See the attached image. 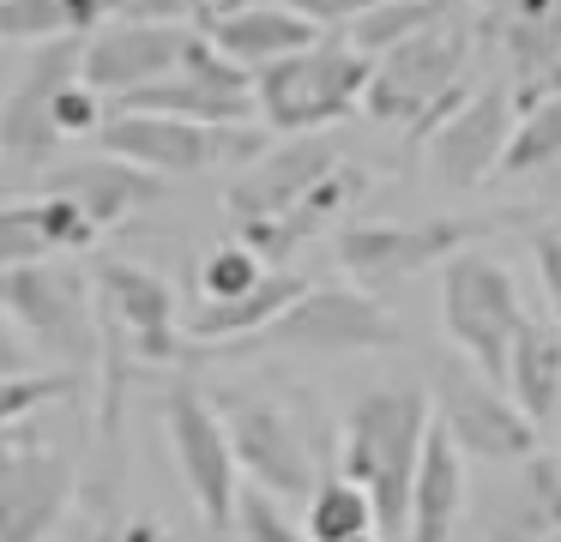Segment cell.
I'll use <instances>...</instances> for the list:
<instances>
[{"label":"cell","instance_id":"obj_29","mask_svg":"<svg viewBox=\"0 0 561 542\" xmlns=\"http://www.w3.org/2000/svg\"><path fill=\"white\" fill-rule=\"evenodd\" d=\"M266 277H272V265L260 260L254 247L224 241V247L206 253V265H199V301H236V296H248V289H260Z\"/></svg>","mask_w":561,"mask_h":542},{"label":"cell","instance_id":"obj_21","mask_svg":"<svg viewBox=\"0 0 561 542\" xmlns=\"http://www.w3.org/2000/svg\"><path fill=\"white\" fill-rule=\"evenodd\" d=\"M302 296H308V284L296 272H272L260 289H248V296H236V301H199V308H187L182 332H187V344H242L248 349L254 337H266Z\"/></svg>","mask_w":561,"mask_h":542},{"label":"cell","instance_id":"obj_35","mask_svg":"<svg viewBox=\"0 0 561 542\" xmlns=\"http://www.w3.org/2000/svg\"><path fill=\"white\" fill-rule=\"evenodd\" d=\"M0 373H37L31 368V344L19 337V325L0 313Z\"/></svg>","mask_w":561,"mask_h":542},{"label":"cell","instance_id":"obj_39","mask_svg":"<svg viewBox=\"0 0 561 542\" xmlns=\"http://www.w3.org/2000/svg\"><path fill=\"white\" fill-rule=\"evenodd\" d=\"M556 91H561V60H556Z\"/></svg>","mask_w":561,"mask_h":542},{"label":"cell","instance_id":"obj_7","mask_svg":"<svg viewBox=\"0 0 561 542\" xmlns=\"http://www.w3.org/2000/svg\"><path fill=\"white\" fill-rule=\"evenodd\" d=\"M218 416L230 428L236 464H242V476L260 494H272V500H314V488L327 476L314 470V446H308L296 410H284L278 397H260V392H224Z\"/></svg>","mask_w":561,"mask_h":542},{"label":"cell","instance_id":"obj_13","mask_svg":"<svg viewBox=\"0 0 561 542\" xmlns=\"http://www.w3.org/2000/svg\"><path fill=\"white\" fill-rule=\"evenodd\" d=\"M85 79V43H49L31 48L13 91L0 96V157L7 163H49L61 151L55 103Z\"/></svg>","mask_w":561,"mask_h":542},{"label":"cell","instance_id":"obj_38","mask_svg":"<svg viewBox=\"0 0 561 542\" xmlns=\"http://www.w3.org/2000/svg\"><path fill=\"white\" fill-rule=\"evenodd\" d=\"M356 542H387V537H380V530H375V537H356Z\"/></svg>","mask_w":561,"mask_h":542},{"label":"cell","instance_id":"obj_15","mask_svg":"<svg viewBox=\"0 0 561 542\" xmlns=\"http://www.w3.org/2000/svg\"><path fill=\"white\" fill-rule=\"evenodd\" d=\"M339 169H344V151L327 139V132H314V139H284V145H272L260 163H248L242 175L230 181L224 205H230L236 229L284 223V217L302 211V205L314 199Z\"/></svg>","mask_w":561,"mask_h":542},{"label":"cell","instance_id":"obj_40","mask_svg":"<svg viewBox=\"0 0 561 542\" xmlns=\"http://www.w3.org/2000/svg\"><path fill=\"white\" fill-rule=\"evenodd\" d=\"M543 542H561V530H556V537H543Z\"/></svg>","mask_w":561,"mask_h":542},{"label":"cell","instance_id":"obj_30","mask_svg":"<svg viewBox=\"0 0 561 542\" xmlns=\"http://www.w3.org/2000/svg\"><path fill=\"white\" fill-rule=\"evenodd\" d=\"M55 397H73V373H0V434L25 428Z\"/></svg>","mask_w":561,"mask_h":542},{"label":"cell","instance_id":"obj_16","mask_svg":"<svg viewBox=\"0 0 561 542\" xmlns=\"http://www.w3.org/2000/svg\"><path fill=\"white\" fill-rule=\"evenodd\" d=\"M513 91L507 84H477L465 96L459 115H447L435 132H428V163H435V181L453 193L483 187L489 175H501V157L513 145Z\"/></svg>","mask_w":561,"mask_h":542},{"label":"cell","instance_id":"obj_36","mask_svg":"<svg viewBox=\"0 0 561 542\" xmlns=\"http://www.w3.org/2000/svg\"><path fill=\"white\" fill-rule=\"evenodd\" d=\"M67 542H127V530H115V518L91 512V518H79V524L67 530Z\"/></svg>","mask_w":561,"mask_h":542},{"label":"cell","instance_id":"obj_10","mask_svg":"<svg viewBox=\"0 0 561 542\" xmlns=\"http://www.w3.org/2000/svg\"><path fill=\"white\" fill-rule=\"evenodd\" d=\"M103 151L122 163L146 169V175H199L211 163H260V132L254 127H194L175 115H122L103 127Z\"/></svg>","mask_w":561,"mask_h":542},{"label":"cell","instance_id":"obj_19","mask_svg":"<svg viewBox=\"0 0 561 542\" xmlns=\"http://www.w3.org/2000/svg\"><path fill=\"white\" fill-rule=\"evenodd\" d=\"M98 241V223L79 211L73 199H0V272H19V265H43L55 253H85Z\"/></svg>","mask_w":561,"mask_h":542},{"label":"cell","instance_id":"obj_1","mask_svg":"<svg viewBox=\"0 0 561 542\" xmlns=\"http://www.w3.org/2000/svg\"><path fill=\"white\" fill-rule=\"evenodd\" d=\"M435 434V397L423 385H375L351 404L339 434V476L375 500L380 537L411 530V488Z\"/></svg>","mask_w":561,"mask_h":542},{"label":"cell","instance_id":"obj_9","mask_svg":"<svg viewBox=\"0 0 561 542\" xmlns=\"http://www.w3.org/2000/svg\"><path fill=\"white\" fill-rule=\"evenodd\" d=\"M163 434H170V452H175V470L187 482V500L194 512L206 518L211 530L236 524V506H242V464H236V446H230V428H224L218 404L199 397L194 385H170L163 392Z\"/></svg>","mask_w":561,"mask_h":542},{"label":"cell","instance_id":"obj_2","mask_svg":"<svg viewBox=\"0 0 561 542\" xmlns=\"http://www.w3.org/2000/svg\"><path fill=\"white\" fill-rule=\"evenodd\" d=\"M465 60H471V31L459 19H440L435 31L411 36V43L375 60V84H368L363 108L380 127L435 132L471 96L465 91Z\"/></svg>","mask_w":561,"mask_h":542},{"label":"cell","instance_id":"obj_4","mask_svg":"<svg viewBox=\"0 0 561 542\" xmlns=\"http://www.w3.org/2000/svg\"><path fill=\"white\" fill-rule=\"evenodd\" d=\"M0 313L19 325L31 349L49 361H67V373H85L103 361V313L85 272L61 260L0 272Z\"/></svg>","mask_w":561,"mask_h":542},{"label":"cell","instance_id":"obj_11","mask_svg":"<svg viewBox=\"0 0 561 542\" xmlns=\"http://www.w3.org/2000/svg\"><path fill=\"white\" fill-rule=\"evenodd\" d=\"M392 344H399V320L368 289H308L266 337H254V349H284V356H314V361H344Z\"/></svg>","mask_w":561,"mask_h":542},{"label":"cell","instance_id":"obj_3","mask_svg":"<svg viewBox=\"0 0 561 542\" xmlns=\"http://www.w3.org/2000/svg\"><path fill=\"white\" fill-rule=\"evenodd\" d=\"M375 84V60L351 43V36H320L314 48L278 60V67L254 72V103L260 120L284 139H314L339 115H351Z\"/></svg>","mask_w":561,"mask_h":542},{"label":"cell","instance_id":"obj_24","mask_svg":"<svg viewBox=\"0 0 561 542\" xmlns=\"http://www.w3.org/2000/svg\"><path fill=\"white\" fill-rule=\"evenodd\" d=\"M122 0H0V43H91Z\"/></svg>","mask_w":561,"mask_h":542},{"label":"cell","instance_id":"obj_8","mask_svg":"<svg viewBox=\"0 0 561 542\" xmlns=\"http://www.w3.org/2000/svg\"><path fill=\"white\" fill-rule=\"evenodd\" d=\"M79 494V458L49 434H0V542H49Z\"/></svg>","mask_w":561,"mask_h":542},{"label":"cell","instance_id":"obj_12","mask_svg":"<svg viewBox=\"0 0 561 542\" xmlns=\"http://www.w3.org/2000/svg\"><path fill=\"white\" fill-rule=\"evenodd\" d=\"M98 289V313H103V337L127 349L134 361H175L187 356V332H182V308H175V289L158 272L127 260H103L91 272Z\"/></svg>","mask_w":561,"mask_h":542},{"label":"cell","instance_id":"obj_23","mask_svg":"<svg viewBox=\"0 0 561 542\" xmlns=\"http://www.w3.org/2000/svg\"><path fill=\"white\" fill-rule=\"evenodd\" d=\"M561 530V458L549 464L543 452L531 464H519L513 488L501 494V506L489 512L483 542H543Z\"/></svg>","mask_w":561,"mask_h":542},{"label":"cell","instance_id":"obj_25","mask_svg":"<svg viewBox=\"0 0 561 542\" xmlns=\"http://www.w3.org/2000/svg\"><path fill=\"white\" fill-rule=\"evenodd\" d=\"M507 397L537 428L561 422V325L525 320L519 344H513V361H507Z\"/></svg>","mask_w":561,"mask_h":542},{"label":"cell","instance_id":"obj_14","mask_svg":"<svg viewBox=\"0 0 561 542\" xmlns=\"http://www.w3.org/2000/svg\"><path fill=\"white\" fill-rule=\"evenodd\" d=\"M194 48H199V31H187V24L115 19L85 43V84L103 91L110 103H127V96L175 79L194 60Z\"/></svg>","mask_w":561,"mask_h":542},{"label":"cell","instance_id":"obj_20","mask_svg":"<svg viewBox=\"0 0 561 542\" xmlns=\"http://www.w3.org/2000/svg\"><path fill=\"white\" fill-rule=\"evenodd\" d=\"M211 48H218L224 60H236L242 72H266V67H278V60H290V55H302V48H314L320 43V24H308L302 12H290L278 0V7H242V12H230V19H218L211 31H199Z\"/></svg>","mask_w":561,"mask_h":542},{"label":"cell","instance_id":"obj_26","mask_svg":"<svg viewBox=\"0 0 561 542\" xmlns=\"http://www.w3.org/2000/svg\"><path fill=\"white\" fill-rule=\"evenodd\" d=\"M440 19H453V0H380L375 12H363V19L351 24V43L363 48L368 60H380L399 43H411V36L435 31Z\"/></svg>","mask_w":561,"mask_h":542},{"label":"cell","instance_id":"obj_27","mask_svg":"<svg viewBox=\"0 0 561 542\" xmlns=\"http://www.w3.org/2000/svg\"><path fill=\"white\" fill-rule=\"evenodd\" d=\"M308 542H356V537H375L380 530V512L356 482L344 476H327L308 500Z\"/></svg>","mask_w":561,"mask_h":542},{"label":"cell","instance_id":"obj_18","mask_svg":"<svg viewBox=\"0 0 561 542\" xmlns=\"http://www.w3.org/2000/svg\"><path fill=\"white\" fill-rule=\"evenodd\" d=\"M43 193H55V199H73L79 211L98 223V235H103V229L139 217L146 205H158L163 181L103 151V157H73V163H55L49 175H43Z\"/></svg>","mask_w":561,"mask_h":542},{"label":"cell","instance_id":"obj_31","mask_svg":"<svg viewBox=\"0 0 561 542\" xmlns=\"http://www.w3.org/2000/svg\"><path fill=\"white\" fill-rule=\"evenodd\" d=\"M254 7V0H127V19H151V24H187V31H211L218 19Z\"/></svg>","mask_w":561,"mask_h":542},{"label":"cell","instance_id":"obj_37","mask_svg":"<svg viewBox=\"0 0 561 542\" xmlns=\"http://www.w3.org/2000/svg\"><path fill=\"white\" fill-rule=\"evenodd\" d=\"M127 542H158V524H151V518H134V524H127Z\"/></svg>","mask_w":561,"mask_h":542},{"label":"cell","instance_id":"obj_34","mask_svg":"<svg viewBox=\"0 0 561 542\" xmlns=\"http://www.w3.org/2000/svg\"><path fill=\"white\" fill-rule=\"evenodd\" d=\"M284 7L302 12V19L320 24V31H327V24H344V31H351V24L363 19V12H375L380 0H284Z\"/></svg>","mask_w":561,"mask_h":542},{"label":"cell","instance_id":"obj_33","mask_svg":"<svg viewBox=\"0 0 561 542\" xmlns=\"http://www.w3.org/2000/svg\"><path fill=\"white\" fill-rule=\"evenodd\" d=\"M537 277H543V296H549V313H556V325H561V223H549V229H537Z\"/></svg>","mask_w":561,"mask_h":542},{"label":"cell","instance_id":"obj_22","mask_svg":"<svg viewBox=\"0 0 561 542\" xmlns=\"http://www.w3.org/2000/svg\"><path fill=\"white\" fill-rule=\"evenodd\" d=\"M465 464H471V458H465L459 446L447 440V428L435 422L423 470H416V488H411V530H404V542H453L459 512H465Z\"/></svg>","mask_w":561,"mask_h":542},{"label":"cell","instance_id":"obj_17","mask_svg":"<svg viewBox=\"0 0 561 542\" xmlns=\"http://www.w3.org/2000/svg\"><path fill=\"white\" fill-rule=\"evenodd\" d=\"M471 229L453 223V217H435V223H351L339 229V265L356 277V289H387L416 277L423 265H447L453 253H465Z\"/></svg>","mask_w":561,"mask_h":542},{"label":"cell","instance_id":"obj_28","mask_svg":"<svg viewBox=\"0 0 561 542\" xmlns=\"http://www.w3.org/2000/svg\"><path fill=\"white\" fill-rule=\"evenodd\" d=\"M556 157H561V91H549V96L525 103L519 127H513V145L501 157V175H531V169L556 163Z\"/></svg>","mask_w":561,"mask_h":542},{"label":"cell","instance_id":"obj_6","mask_svg":"<svg viewBox=\"0 0 561 542\" xmlns=\"http://www.w3.org/2000/svg\"><path fill=\"white\" fill-rule=\"evenodd\" d=\"M428 397L447 440L477 464H531L537 458V422L507 397V385L483 380L465 356H440L428 368Z\"/></svg>","mask_w":561,"mask_h":542},{"label":"cell","instance_id":"obj_5","mask_svg":"<svg viewBox=\"0 0 561 542\" xmlns=\"http://www.w3.org/2000/svg\"><path fill=\"white\" fill-rule=\"evenodd\" d=\"M525 301H519V284L501 260L465 247L440 265V325H447L453 349L471 361L483 380L507 385V361H513V344L525 332Z\"/></svg>","mask_w":561,"mask_h":542},{"label":"cell","instance_id":"obj_32","mask_svg":"<svg viewBox=\"0 0 561 542\" xmlns=\"http://www.w3.org/2000/svg\"><path fill=\"white\" fill-rule=\"evenodd\" d=\"M236 530H242V542H308V530H296L290 518H284V506L272 500V494H260V488L242 494Z\"/></svg>","mask_w":561,"mask_h":542}]
</instances>
